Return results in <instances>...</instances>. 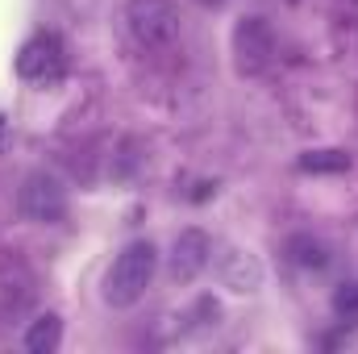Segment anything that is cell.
<instances>
[{"label":"cell","instance_id":"6da1fadb","mask_svg":"<svg viewBox=\"0 0 358 354\" xmlns=\"http://www.w3.org/2000/svg\"><path fill=\"white\" fill-rule=\"evenodd\" d=\"M155 271H159V246H155L150 238L129 242V246L113 259L108 275H104V304H113V309H134V304L146 296Z\"/></svg>","mask_w":358,"mask_h":354},{"label":"cell","instance_id":"7a4b0ae2","mask_svg":"<svg viewBox=\"0 0 358 354\" xmlns=\"http://www.w3.org/2000/svg\"><path fill=\"white\" fill-rule=\"evenodd\" d=\"M125 29L142 50H163L179 38L176 0H129L125 4Z\"/></svg>","mask_w":358,"mask_h":354},{"label":"cell","instance_id":"3957f363","mask_svg":"<svg viewBox=\"0 0 358 354\" xmlns=\"http://www.w3.org/2000/svg\"><path fill=\"white\" fill-rule=\"evenodd\" d=\"M275 55H279V38H275L267 17L250 13L234 25V63L242 76H263L275 63Z\"/></svg>","mask_w":358,"mask_h":354},{"label":"cell","instance_id":"277c9868","mask_svg":"<svg viewBox=\"0 0 358 354\" xmlns=\"http://www.w3.org/2000/svg\"><path fill=\"white\" fill-rule=\"evenodd\" d=\"M17 208L25 221L34 225H55L67 217V187L63 179L50 176V171H29L21 179V192H17Z\"/></svg>","mask_w":358,"mask_h":354},{"label":"cell","instance_id":"5b68a950","mask_svg":"<svg viewBox=\"0 0 358 354\" xmlns=\"http://www.w3.org/2000/svg\"><path fill=\"white\" fill-rule=\"evenodd\" d=\"M63 67H67V50H63L59 34H34L21 46V55H17V76L21 80H34V84L55 80Z\"/></svg>","mask_w":358,"mask_h":354},{"label":"cell","instance_id":"8992f818","mask_svg":"<svg viewBox=\"0 0 358 354\" xmlns=\"http://www.w3.org/2000/svg\"><path fill=\"white\" fill-rule=\"evenodd\" d=\"M213 259H217V275H221V283H225L229 292L250 296V292H259V288H263V263H259L250 250L225 246V250H221V255H213Z\"/></svg>","mask_w":358,"mask_h":354},{"label":"cell","instance_id":"52a82bcc","mask_svg":"<svg viewBox=\"0 0 358 354\" xmlns=\"http://www.w3.org/2000/svg\"><path fill=\"white\" fill-rule=\"evenodd\" d=\"M213 263V242L204 229H183L171 246V279L176 283H192L204 267Z\"/></svg>","mask_w":358,"mask_h":354},{"label":"cell","instance_id":"ba28073f","mask_svg":"<svg viewBox=\"0 0 358 354\" xmlns=\"http://www.w3.org/2000/svg\"><path fill=\"white\" fill-rule=\"evenodd\" d=\"M25 351L29 354H50L59 351V342H63V321L55 317V313H46V317H38L29 330H25Z\"/></svg>","mask_w":358,"mask_h":354},{"label":"cell","instance_id":"9c48e42d","mask_svg":"<svg viewBox=\"0 0 358 354\" xmlns=\"http://www.w3.org/2000/svg\"><path fill=\"white\" fill-rule=\"evenodd\" d=\"M287 250H292V259H296L300 267H325L329 263L325 246H321L317 238H308V234H296V238L287 242Z\"/></svg>","mask_w":358,"mask_h":354},{"label":"cell","instance_id":"30bf717a","mask_svg":"<svg viewBox=\"0 0 358 354\" xmlns=\"http://www.w3.org/2000/svg\"><path fill=\"white\" fill-rule=\"evenodd\" d=\"M304 171H346L350 167V155L346 150H308L300 159Z\"/></svg>","mask_w":358,"mask_h":354},{"label":"cell","instance_id":"8fae6325","mask_svg":"<svg viewBox=\"0 0 358 354\" xmlns=\"http://www.w3.org/2000/svg\"><path fill=\"white\" fill-rule=\"evenodd\" d=\"M334 309H338L342 317H358V283L338 288V296H334Z\"/></svg>","mask_w":358,"mask_h":354},{"label":"cell","instance_id":"7c38bea8","mask_svg":"<svg viewBox=\"0 0 358 354\" xmlns=\"http://www.w3.org/2000/svg\"><path fill=\"white\" fill-rule=\"evenodd\" d=\"M200 4H221V0H200Z\"/></svg>","mask_w":358,"mask_h":354}]
</instances>
